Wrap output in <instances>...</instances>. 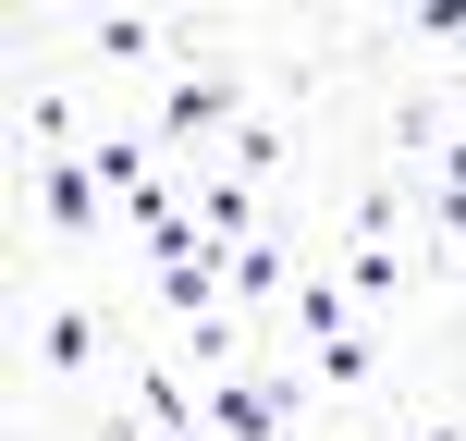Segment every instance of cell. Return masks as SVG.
I'll return each instance as SVG.
<instances>
[{
    "mask_svg": "<svg viewBox=\"0 0 466 441\" xmlns=\"http://www.w3.org/2000/svg\"><path fill=\"white\" fill-rule=\"evenodd\" d=\"M356 331H369V306H356V295H344V270L319 257V270L295 282V306H282V344L319 356V344H356Z\"/></svg>",
    "mask_w": 466,
    "mask_h": 441,
    "instance_id": "cell-5",
    "label": "cell"
},
{
    "mask_svg": "<svg viewBox=\"0 0 466 441\" xmlns=\"http://www.w3.org/2000/svg\"><path fill=\"white\" fill-rule=\"evenodd\" d=\"M246 111H270V98H258V62H246L233 37H209V49H185V62H172V86L147 98L136 123L160 135L172 172H197V160H221V135H233Z\"/></svg>",
    "mask_w": 466,
    "mask_h": 441,
    "instance_id": "cell-1",
    "label": "cell"
},
{
    "mask_svg": "<svg viewBox=\"0 0 466 441\" xmlns=\"http://www.w3.org/2000/svg\"><path fill=\"white\" fill-rule=\"evenodd\" d=\"M74 37H86V74H111V86H147V74L185 62L172 49V13H86Z\"/></svg>",
    "mask_w": 466,
    "mask_h": 441,
    "instance_id": "cell-4",
    "label": "cell"
},
{
    "mask_svg": "<svg viewBox=\"0 0 466 441\" xmlns=\"http://www.w3.org/2000/svg\"><path fill=\"white\" fill-rule=\"evenodd\" d=\"M13 147H25V160H74V147H98V123H86V98H74V86H49V74H37V86L13 98Z\"/></svg>",
    "mask_w": 466,
    "mask_h": 441,
    "instance_id": "cell-6",
    "label": "cell"
},
{
    "mask_svg": "<svg viewBox=\"0 0 466 441\" xmlns=\"http://www.w3.org/2000/svg\"><path fill=\"white\" fill-rule=\"evenodd\" d=\"M380 441H466V405H405Z\"/></svg>",
    "mask_w": 466,
    "mask_h": 441,
    "instance_id": "cell-10",
    "label": "cell"
},
{
    "mask_svg": "<svg viewBox=\"0 0 466 441\" xmlns=\"http://www.w3.org/2000/svg\"><path fill=\"white\" fill-rule=\"evenodd\" d=\"M295 147H307V123H295V111H246V123L221 135V172H246V185L270 196L282 172H295Z\"/></svg>",
    "mask_w": 466,
    "mask_h": 441,
    "instance_id": "cell-7",
    "label": "cell"
},
{
    "mask_svg": "<svg viewBox=\"0 0 466 441\" xmlns=\"http://www.w3.org/2000/svg\"><path fill=\"white\" fill-rule=\"evenodd\" d=\"M466 37V0H405V49H454Z\"/></svg>",
    "mask_w": 466,
    "mask_h": 441,
    "instance_id": "cell-9",
    "label": "cell"
},
{
    "mask_svg": "<svg viewBox=\"0 0 466 441\" xmlns=\"http://www.w3.org/2000/svg\"><path fill=\"white\" fill-rule=\"evenodd\" d=\"M25 368L37 380H98L111 368V306L98 295H49L37 319H25Z\"/></svg>",
    "mask_w": 466,
    "mask_h": 441,
    "instance_id": "cell-2",
    "label": "cell"
},
{
    "mask_svg": "<svg viewBox=\"0 0 466 441\" xmlns=\"http://www.w3.org/2000/svg\"><path fill=\"white\" fill-rule=\"evenodd\" d=\"M25 196H37V221H49V246H111L123 209H111V185L86 172V147L74 160H25Z\"/></svg>",
    "mask_w": 466,
    "mask_h": 441,
    "instance_id": "cell-3",
    "label": "cell"
},
{
    "mask_svg": "<svg viewBox=\"0 0 466 441\" xmlns=\"http://www.w3.org/2000/svg\"><path fill=\"white\" fill-rule=\"evenodd\" d=\"M295 380H307V393H380V331H356V344H319V356H295Z\"/></svg>",
    "mask_w": 466,
    "mask_h": 441,
    "instance_id": "cell-8",
    "label": "cell"
}]
</instances>
